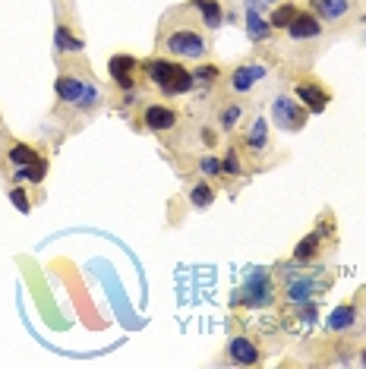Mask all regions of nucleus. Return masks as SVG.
I'll return each instance as SVG.
<instances>
[{
  "label": "nucleus",
  "instance_id": "nucleus-1",
  "mask_svg": "<svg viewBox=\"0 0 366 369\" xmlns=\"http://www.w3.org/2000/svg\"><path fill=\"white\" fill-rule=\"evenodd\" d=\"M142 70H145L152 86H158L165 95H187V92H193V70H187L183 63L155 57V60H145Z\"/></svg>",
  "mask_w": 366,
  "mask_h": 369
},
{
  "label": "nucleus",
  "instance_id": "nucleus-2",
  "mask_svg": "<svg viewBox=\"0 0 366 369\" xmlns=\"http://www.w3.org/2000/svg\"><path fill=\"white\" fill-rule=\"evenodd\" d=\"M54 92L63 104H73V108H92L98 101V89L89 86V82L76 79V76H57L54 82Z\"/></svg>",
  "mask_w": 366,
  "mask_h": 369
},
{
  "label": "nucleus",
  "instance_id": "nucleus-3",
  "mask_svg": "<svg viewBox=\"0 0 366 369\" xmlns=\"http://www.w3.org/2000/svg\"><path fill=\"white\" fill-rule=\"evenodd\" d=\"M165 48L174 54V57H183V60H196V57H205V38L193 29H177L165 38Z\"/></svg>",
  "mask_w": 366,
  "mask_h": 369
},
{
  "label": "nucleus",
  "instance_id": "nucleus-4",
  "mask_svg": "<svg viewBox=\"0 0 366 369\" xmlns=\"http://www.w3.org/2000/svg\"><path fill=\"white\" fill-rule=\"evenodd\" d=\"M307 117H309V111L303 104L294 101V98H275V104H272V120H275L281 130H287V133L303 130Z\"/></svg>",
  "mask_w": 366,
  "mask_h": 369
},
{
  "label": "nucleus",
  "instance_id": "nucleus-5",
  "mask_svg": "<svg viewBox=\"0 0 366 369\" xmlns=\"http://www.w3.org/2000/svg\"><path fill=\"white\" fill-rule=\"evenodd\" d=\"M108 73H111V79L117 82L123 92H130L136 86V73H139V60L130 57V54H114L111 60H108Z\"/></svg>",
  "mask_w": 366,
  "mask_h": 369
},
{
  "label": "nucleus",
  "instance_id": "nucleus-6",
  "mask_svg": "<svg viewBox=\"0 0 366 369\" xmlns=\"http://www.w3.org/2000/svg\"><path fill=\"white\" fill-rule=\"evenodd\" d=\"M240 303H247V306H269L272 303V284H269V275L265 272H256L253 278L247 281V288L237 294Z\"/></svg>",
  "mask_w": 366,
  "mask_h": 369
},
{
  "label": "nucleus",
  "instance_id": "nucleus-7",
  "mask_svg": "<svg viewBox=\"0 0 366 369\" xmlns=\"http://www.w3.org/2000/svg\"><path fill=\"white\" fill-rule=\"evenodd\" d=\"M297 101L307 108L309 114H322L325 108H329V101H332V95L325 89H322L319 82H297Z\"/></svg>",
  "mask_w": 366,
  "mask_h": 369
},
{
  "label": "nucleus",
  "instance_id": "nucleus-8",
  "mask_svg": "<svg viewBox=\"0 0 366 369\" xmlns=\"http://www.w3.org/2000/svg\"><path fill=\"white\" fill-rule=\"evenodd\" d=\"M142 120H145V126H149L152 133H167V130L177 126L180 117L174 108H167V104H149L145 114H142Z\"/></svg>",
  "mask_w": 366,
  "mask_h": 369
},
{
  "label": "nucleus",
  "instance_id": "nucleus-9",
  "mask_svg": "<svg viewBox=\"0 0 366 369\" xmlns=\"http://www.w3.org/2000/svg\"><path fill=\"white\" fill-rule=\"evenodd\" d=\"M287 32H291V38H297V41H307V38H316L322 32V23L319 16L313 13V10H307V13H300L291 19V26H287Z\"/></svg>",
  "mask_w": 366,
  "mask_h": 369
},
{
  "label": "nucleus",
  "instance_id": "nucleus-10",
  "mask_svg": "<svg viewBox=\"0 0 366 369\" xmlns=\"http://www.w3.org/2000/svg\"><path fill=\"white\" fill-rule=\"evenodd\" d=\"M262 76H265V67H262V63H243V67H237L234 70V76H231V89L234 92H250L256 86V82L262 79Z\"/></svg>",
  "mask_w": 366,
  "mask_h": 369
},
{
  "label": "nucleus",
  "instance_id": "nucleus-11",
  "mask_svg": "<svg viewBox=\"0 0 366 369\" xmlns=\"http://www.w3.org/2000/svg\"><path fill=\"white\" fill-rule=\"evenodd\" d=\"M347 0H309V10H313L319 19H329V23H338L347 16Z\"/></svg>",
  "mask_w": 366,
  "mask_h": 369
},
{
  "label": "nucleus",
  "instance_id": "nucleus-12",
  "mask_svg": "<svg viewBox=\"0 0 366 369\" xmlns=\"http://www.w3.org/2000/svg\"><path fill=\"white\" fill-rule=\"evenodd\" d=\"M227 350H231V360L234 363H243V366H253V363H259V347H256L250 338H234Z\"/></svg>",
  "mask_w": 366,
  "mask_h": 369
},
{
  "label": "nucleus",
  "instance_id": "nucleus-13",
  "mask_svg": "<svg viewBox=\"0 0 366 369\" xmlns=\"http://www.w3.org/2000/svg\"><path fill=\"white\" fill-rule=\"evenodd\" d=\"M322 288H325V284H316L309 275H303V278H297V281H291V284H287V297H291L294 303H303V300H309V297L319 294Z\"/></svg>",
  "mask_w": 366,
  "mask_h": 369
},
{
  "label": "nucleus",
  "instance_id": "nucleus-14",
  "mask_svg": "<svg viewBox=\"0 0 366 369\" xmlns=\"http://www.w3.org/2000/svg\"><path fill=\"white\" fill-rule=\"evenodd\" d=\"M354 322H357V306H354V303H344V306H338V310L329 316L332 332H347Z\"/></svg>",
  "mask_w": 366,
  "mask_h": 369
},
{
  "label": "nucleus",
  "instance_id": "nucleus-15",
  "mask_svg": "<svg viewBox=\"0 0 366 369\" xmlns=\"http://www.w3.org/2000/svg\"><path fill=\"white\" fill-rule=\"evenodd\" d=\"M265 146H269V123L259 117V120H253V126H250L247 148L250 152H265Z\"/></svg>",
  "mask_w": 366,
  "mask_h": 369
},
{
  "label": "nucleus",
  "instance_id": "nucleus-16",
  "mask_svg": "<svg viewBox=\"0 0 366 369\" xmlns=\"http://www.w3.org/2000/svg\"><path fill=\"white\" fill-rule=\"evenodd\" d=\"M193 7L202 13V23L209 26V29H218V26H221V19H225L221 7H218V0H193Z\"/></svg>",
  "mask_w": 366,
  "mask_h": 369
},
{
  "label": "nucleus",
  "instance_id": "nucleus-17",
  "mask_svg": "<svg viewBox=\"0 0 366 369\" xmlns=\"http://www.w3.org/2000/svg\"><path fill=\"white\" fill-rule=\"evenodd\" d=\"M319 243H322L319 234H307L297 243V250H294V259H297V262H309V259H316L319 256Z\"/></svg>",
  "mask_w": 366,
  "mask_h": 369
},
{
  "label": "nucleus",
  "instance_id": "nucleus-18",
  "mask_svg": "<svg viewBox=\"0 0 366 369\" xmlns=\"http://www.w3.org/2000/svg\"><path fill=\"white\" fill-rule=\"evenodd\" d=\"M54 41H57V51H70V54H76V51H83V38H76V35H70V29L67 26H57V32H54Z\"/></svg>",
  "mask_w": 366,
  "mask_h": 369
},
{
  "label": "nucleus",
  "instance_id": "nucleus-19",
  "mask_svg": "<svg viewBox=\"0 0 366 369\" xmlns=\"http://www.w3.org/2000/svg\"><path fill=\"white\" fill-rule=\"evenodd\" d=\"M45 174H48V161L35 155V161L26 164V168L19 170L16 177H19V180H32V183H41V180H45Z\"/></svg>",
  "mask_w": 366,
  "mask_h": 369
},
{
  "label": "nucleus",
  "instance_id": "nucleus-20",
  "mask_svg": "<svg viewBox=\"0 0 366 369\" xmlns=\"http://www.w3.org/2000/svg\"><path fill=\"white\" fill-rule=\"evenodd\" d=\"M7 158H10V164H16V168H26V164L35 161V148L23 146V142H16V146L7 152Z\"/></svg>",
  "mask_w": 366,
  "mask_h": 369
},
{
  "label": "nucleus",
  "instance_id": "nucleus-21",
  "mask_svg": "<svg viewBox=\"0 0 366 369\" xmlns=\"http://www.w3.org/2000/svg\"><path fill=\"white\" fill-rule=\"evenodd\" d=\"M218 82V67H196L193 70V89H209V86H215Z\"/></svg>",
  "mask_w": 366,
  "mask_h": 369
},
{
  "label": "nucleus",
  "instance_id": "nucleus-22",
  "mask_svg": "<svg viewBox=\"0 0 366 369\" xmlns=\"http://www.w3.org/2000/svg\"><path fill=\"white\" fill-rule=\"evenodd\" d=\"M294 16H297V7H294V3H284V7H275L269 23H272V29H287Z\"/></svg>",
  "mask_w": 366,
  "mask_h": 369
},
{
  "label": "nucleus",
  "instance_id": "nucleus-23",
  "mask_svg": "<svg viewBox=\"0 0 366 369\" xmlns=\"http://www.w3.org/2000/svg\"><path fill=\"white\" fill-rule=\"evenodd\" d=\"M190 202H193L196 208H209L212 202H215V190H212L209 183L193 186V192H190Z\"/></svg>",
  "mask_w": 366,
  "mask_h": 369
},
{
  "label": "nucleus",
  "instance_id": "nucleus-24",
  "mask_svg": "<svg viewBox=\"0 0 366 369\" xmlns=\"http://www.w3.org/2000/svg\"><path fill=\"white\" fill-rule=\"evenodd\" d=\"M247 32H250V38H265V35L272 32V23L259 19V16L250 10V13H247Z\"/></svg>",
  "mask_w": 366,
  "mask_h": 369
},
{
  "label": "nucleus",
  "instance_id": "nucleus-25",
  "mask_svg": "<svg viewBox=\"0 0 366 369\" xmlns=\"http://www.w3.org/2000/svg\"><path fill=\"white\" fill-rule=\"evenodd\" d=\"M240 117H243V108L240 104H227L225 111H221V130H234L240 123Z\"/></svg>",
  "mask_w": 366,
  "mask_h": 369
},
{
  "label": "nucleus",
  "instance_id": "nucleus-26",
  "mask_svg": "<svg viewBox=\"0 0 366 369\" xmlns=\"http://www.w3.org/2000/svg\"><path fill=\"white\" fill-rule=\"evenodd\" d=\"M10 202H13V206L19 208L23 215H29V212H32L29 196H26V190H19V186H13V190H10Z\"/></svg>",
  "mask_w": 366,
  "mask_h": 369
},
{
  "label": "nucleus",
  "instance_id": "nucleus-27",
  "mask_svg": "<svg viewBox=\"0 0 366 369\" xmlns=\"http://www.w3.org/2000/svg\"><path fill=\"white\" fill-rule=\"evenodd\" d=\"M221 174H231V177H234V174H240V155L234 152V148L227 152L225 158H221Z\"/></svg>",
  "mask_w": 366,
  "mask_h": 369
},
{
  "label": "nucleus",
  "instance_id": "nucleus-28",
  "mask_svg": "<svg viewBox=\"0 0 366 369\" xmlns=\"http://www.w3.org/2000/svg\"><path fill=\"white\" fill-rule=\"evenodd\" d=\"M199 170L205 174V177H215V174H221V161H218V158H202Z\"/></svg>",
  "mask_w": 366,
  "mask_h": 369
},
{
  "label": "nucleus",
  "instance_id": "nucleus-29",
  "mask_svg": "<svg viewBox=\"0 0 366 369\" xmlns=\"http://www.w3.org/2000/svg\"><path fill=\"white\" fill-rule=\"evenodd\" d=\"M363 363H366V350H363Z\"/></svg>",
  "mask_w": 366,
  "mask_h": 369
},
{
  "label": "nucleus",
  "instance_id": "nucleus-30",
  "mask_svg": "<svg viewBox=\"0 0 366 369\" xmlns=\"http://www.w3.org/2000/svg\"><path fill=\"white\" fill-rule=\"evenodd\" d=\"M272 3H275V0H272Z\"/></svg>",
  "mask_w": 366,
  "mask_h": 369
}]
</instances>
